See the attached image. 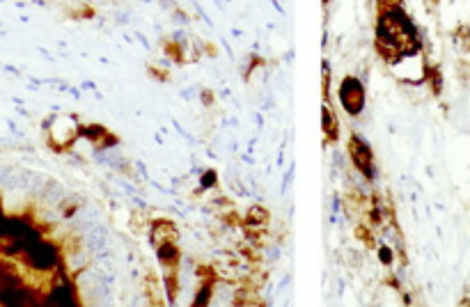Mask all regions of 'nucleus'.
<instances>
[{"label":"nucleus","mask_w":470,"mask_h":307,"mask_svg":"<svg viewBox=\"0 0 470 307\" xmlns=\"http://www.w3.org/2000/svg\"><path fill=\"white\" fill-rule=\"evenodd\" d=\"M209 298H211V289H209V285H204L202 289H200V294H197V298H195V303H193V307H207L209 305Z\"/></svg>","instance_id":"obj_11"},{"label":"nucleus","mask_w":470,"mask_h":307,"mask_svg":"<svg viewBox=\"0 0 470 307\" xmlns=\"http://www.w3.org/2000/svg\"><path fill=\"white\" fill-rule=\"evenodd\" d=\"M51 138H53L55 145H67V143H71V140L76 138V124H74V120H69V117H60V120L53 124V129H51Z\"/></svg>","instance_id":"obj_3"},{"label":"nucleus","mask_w":470,"mask_h":307,"mask_svg":"<svg viewBox=\"0 0 470 307\" xmlns=\"http://www.w3.org/2000/svg\"><path fill=\"white\" fill-rule=\"evenodd\" d=\"M165 49H168V55L174 60V62H184V53H182V46L177 41H165Z\"/></svg>","instance_id":"obj_10"},{"label":"nucleus","mask_w":470,"mask_h":307,"mask_svg":"<svg viewBox=\"0 0 470 307\" xmlns=\"http://www.w3.org/2000/svg\"><path fill=\"white\" fill-rule=\"evenodd\" d=\"M174 239H177L174 225L170 220H156L154 227H151V241H154L156 248H161L165 243H174Z\"/></svg>","instance_id":"obj_4"},{"label":"nucleus","mask_w":470,"mask_h":307,"mask_svg":"<svg viewBox=\"0 0 470 307\" xmlns=\"http://www.w3.org/2000/svg\"><path fill=\"white\" fill-rule=\"evenodd\" d=\"M245 225H248L250 231H262L268 225L266 209H262V206H253V209L248 211V216H245Z\"/></svg>","instance_id":"obj_6"},{"label":"nucleus","mask_w":470,"mask_h":307,"mask_svg":"<svg viewBox=\"0 0 470 307\" xmlns=\"http://www.w3.org/2000/svg\"><path fill=\"white\" fill-rule=\"evenodd\" d=\"M83 133L87 135L89 143H94L97 147H106V145H115V138H113L110 133H108L103 126L99 124H89L87 129H83Z\"/></svg>","instance_id":"obj_5"},{"label":"nucleus","mask_w":470,"mask_h":307,"mask_svg":"<svg viewBox=\"0 0 470 307\" xmlns=\"http://www.w3.org/2000/svg\"><path fill=\"white\" fill-rule=\"evenodd\" d=\"M340 99H342V106H344L351 115H358V112L363 110V103H365V89H363V85H360V80H355V78L342 80Z\"/></svg>","instance_id":"obj_1"},{"label":"nucleus","mask_w":470,"mask_h":307,"mask_svg":"<svg viewBox=\"0 0 470 307\" xmlns=\"http://www.w3.org/2000/svg\"><path fill=\"white\" fill-rule=\"evenodd\" d=\"M5 179H7V172H5V170L0 168V181H5Z\"/></svg>","instance_id":"obj_15"},{"label":"nucleus","mask_w":470,"mask_h":307,"mask_svg":"<svg viewBox=\"0 0 470 307\" xmlns=\"http://www.w3.org/2000/svg\"><path fill=\"white\" fill-rule=\"evenodd\" d=\"M85 243H87V248L92 250V252H99V250L106 248V234H103V229H92L87 231V236H85Z\"/></svg>","instance_id":"obj_9"},{"label":"nucleus","mask_w":470,"mask_h":307,"mask_svg":"<svg viewBox=\"0 0 470 307\" xmlns=\"http://www.w3.org/2000/svg\"><path fill=\"white\" fill-rule=\"evenodd\" d=\"M381 262H386V264L390 262V250H386V248L381 250Z\"/></svg>","instance_id":"obj_14"},{"label":"nucleus","mask_w":470,"mask_h":307,"mask_svg":"<svg viewBox=\"0 0 470 307\" xmlns=\"http://www.w3.org/2000/svg\"><path fill=\"white\" fill-rule=\"evenodd\" d=\"M149 74H151V76H156L159 80H165V78H168V72H159V67H149Z\"/></svg>","instance_id":"obj_13"},{"label":"nucleus","mask_w":470,"mask_h":307,"mask_svg":"<svg viewBox=\"0 0 470 307\" xmlns=\"http://www.w3.org/2000/svg\"><path fill=\"white\" fill-rule=\"evenodd\" d=\"M358 239L365 241V245H367V248H374V239H372V234H369V229L358 227Z\"/></svg>","instance_id":"obj_12"},{"label":"nucleus","mask_w":470,"mask_h":307,"mask_svg":"<svg viewBox=\"0 0 470 307\" xmlns=\"http://www.w3.org/2000/svg\"><path fill=\"white\" fill-rule=\"evenodd\" d=\"M159 259H161V264H165V266L174 268V266H177V262H179V250H177V245H174V243L161 245V248H159Z\"/></svg>","instance_id":"obj_8"},{"label":"nucleus","mask_w":470,"mask_h":307,"mask_svg":"<svg viewBox=\"0 0 470 307\" xmlns=\"http://www.w3.org/2000/svg\"><path fill=\"white\" fill-rule=\"evenodd\" d=\"M349 154H351V158H353V163L358 165L360 172H363L367 179H372V152H369L367 145L353 135V138L349 140Z\"/></svg>","instance_id":"obj_2"},{"label":"nucleus","mask_w":470,"mask_h":307,"mask_svg":"<svg viewBox=\"0 0 470 307\" xmlns=\"http://www.w3.org/2000/svg\"><path fill=\"white\" fill-rule=\"evenodd\" d=\"M321 120H324V135L328 143H333L337 138V131H340V126H337V120H335V112L330 110L328 106H324V112H321Z\"/></svg>","instance_id":"obj_7"}]
</instances>
